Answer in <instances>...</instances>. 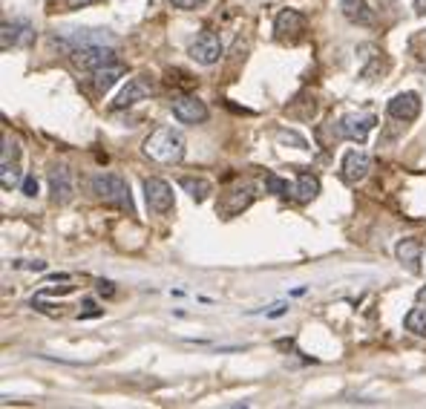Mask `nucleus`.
I'll list each match as a JSON object with an SVG mask.
<instances>
[{"mask_svg":"<svg viewBox=\"0 0 426 409\" xmlns=\"http://www.w3.org/2000/svg\"><path fill=\"white\" fill-rule=\"evenodd\" d=\"M92 3H101V0H61V9L75 12V9H84V6H92Z\"/></svg>","mask_w":426,"mask_h":409,"instance_id":"24","label":"nucleus"},{"mask_svg":"<svg viewBox=\"0 0 426 409\" xmlns=\"http://www.w3.org/2000/svg\"><path fill=\"white\" fill-rule=\"evenodd\" d=\"M254 185H236V187H230V190H225V194L219 196V205H216V210L222 213V216H236V213H242L251 202H254Z\"/></svg>","mask_w":426,"mask_h":409,"instance_id":"8","label":"nucleus"},{"mask_svg":"<svg viewBox=\"0 0 426 409\" xmlns=\"http://www.w3.org/2000/svg\"><path fill=\"white\" fill-rule=\"evenodd\" d=\"M395 254H397V259L404 262V266H406L412 274H418V271H420V254H423L420 239H415V236L400 239V243L395 245Z\"/></svg>","mask_w":426,"mask_h":409,"instance_id":"14","label":"nucleus"},{"mask_svg":"<svg viewBox=\"0 0 426 409\" xmlns=\"http://www.w3.org/2000/svg\"><path fill=\"white\" fill-rule=\"evenodd\" d=\"M389 115L397 122H415L420 115V95L418 92H397L389 101Z\"/></svg>","mask_w":426,"mask_h":409,"instance_id":"11","label":"nucleus"},{"mask_svg":"<svg viewBox=\"0 0 426 409\" xmlns=\"http://www.w3.org/2000/svg\"><path fill=\"white\" fill-rule=\"evenodd\" d=\"M279 141L282 144H294L297 150H309V141H305L302 136H297V133H288V130H279Z\"/></svg>","mask_w":426,"mask_h":409,"instance_id":"23","label":"nucleus"},{"mask_svg":"<svg viewBox=\"0 0 426 409\" xmlns=\"http://www.w3.org/2000/svg\"><path fill=\"white\" fill-rule=\"evenodd\" d=\"M23 182L20 176V167L15 162H0V185H3V190H12Z\"/></svg>","mask_w":426,"mask_h":409,"instance_id":"19","label":"nucleus"},{"mask_svg":"<svg viewBox=\"0 0 426 409\" xmlns=\"http://www.w3.org/2000/svg\"><path fill=\"white\" fill-rule=\"evenodd\" d=\"M404 326H406V331L418 334V338H426V308H412L404 320Z\"/></svg>","mask_w":426,"mask_h":409,"instance_id":"20","label":"nucleus"},{"mask_svg":"<svg viewBox=\"0 0 426 409\" xmlns=\"http://www.w3.org/2000/svg\"><path fill=\"white\" fill-rule=\"evenodd\" d=\"M50 194H52L55 205H66L75 196V179H73V171H69V167L58 164L50 171Z\"/></svg>","mask_w":426,"mask_h":409,"instance_id":"10","label":"nucleus"},{"mask_svg":"<svg viewBox=\"0 0 426 409\" xmlns=\"http://www.w3.org/2000/svg\"><path fill=\"white\" fill-rule=\"evenodd\" d=\"M374 124H377V118L372 113H348V115H343V122H340V133L346 138H351V141H358V144H366V138L374 130Z\"/></svg>","mask_w":426,"mask_h":409,"instance_id":"9","label":"nucleus"},{"mask_svg":"<svg viewBox=\"0 0 426 409\" xmlns=\"http://www.w3.org/2000/svg\"><path fill=\"white\" fill-rule=\"evenodd\" d=\"M170 3H173L176 9H187V12H191V9H199V6H205L207 0H170Z\"/></svg>","mask_w":426,"mask_h":409,"instance_id":"26","label":"nucleus"},{"mask_svg":"<svg viewBox=\"0 0 426 409\" xmlns=\"http://www.w3.org/2000/svg\"><path fill=\"white\" fill-rule=\"evenodd\" d=\"M145 199L150 205V210L156 213H170L176 208V199H173V187L164 182V179H145Z\"/></svg>","mask_w":426,"mask_h":409,"instance_id":"5","label":"nucleus"},{"mask_svg":"<svg viewBox=\"0 0 426 409\" xmlns=\"http://www.w3.org/2000/svg\"><path fill=\"white\" fill-rule=\"evenodd\" d=\"M340 9L346 15V20L358 23V27H372L374 23V12L369 9L366 0H340Z\"/></svg>","mask_w":426,"mask_h":409,"instance_id":"16","label":"nucleus"},{"mask_svg":"<svg viewBox=\"0 0 426 409\" xmlns=\"http://www.w3.org/2000/svg\"><path fill=\"white\" fill-rule=\"evenodd\" d=\"M179 185H182L184 194H191L193 202H205V199L213 194V185H210L205 176H182Z\"/></svg>","mask_w":426,"mask_h":409,"instance_id":"18","label":"nucleus"},{"mask_svg":"<svg viewBox=\"0 0 426 409\" xmlns=\"http://www.w3.org/2000/svg\"><path fill=\"white\" fill-rule=\"evenodd\" d=\"M15 159H17V144L3 138V159H0V162H15Z\"/></svg>","mask_w":426,"mask_h":409,"instance_id":"25","label":"nucleus"},{"mask_svg":"<svg viewBox=\"0 0 426 409\" xmlns=\"http://www.w3.org/2000/svg\"><path fill=\"white\" fill-rule=\"evenodd\" d=\"M191 58L196 61V64H202V66H213L219 58H222V41H219V35L216 32H210V29H205L193 43H191Z\"/></svg>","mask_w":426,"mask_h":409,"instance_id":"7","label":"nucleus"},{"mask_svg":"<svg viewBox=\"0 0 426 409\" xmlns=\"http://www.w3.org/2000/svg\"><path fill=\"white\" fill-rule=\"evenodd\" d=\"M27 23H9V20H3V50H9V46H15V43H20L23 38L17 35Z\"/></svg>","mask_w":426,"mask_h":409,"instance_id":"22","label":"nucleus"},{"mask_svg":"<svg viewBox=\"0 0 426 409\" xmlns=\"http://www.w3.org/2000/svg\"><path fill=\"white\" fill-rule=\"evenodd\" d=\"M415 12H418L420 17L426 15V0H415Z\"/></svg>","mask_w":426,"mask_h":409,"instance_id":"30","label":"nucleus"},{"mask_svg":"<svg viewBox=\"0 0 426 409\" xmlns=\"http://www.w3.org/2000/svg\"><path fill=\"white\" fill-rule=\"evenodd\" d=\"M23 194H27L29 199L38 196V179H35V176H27V179H23Z\"/></svg>","mask_w":426,"mask_h":409,"instance_id":"27","label":"nucleus"},{"mask_svg":"<svg viewBox=\"0 0 426 409\" xmlns=\"http://www.w3.org/2000/svg\"><path fill=\"white\" fill-rule=\"evenodd\" d=\"M89 187H92V194H96L101 202L107 205H118L122 210L133 213V199H130V187L122 176H115V173H96L89 179Z\"/></svg>","mask_w":426,"mask_h":409,"instance_id":"2","label":"nucleus"},{"mask_svg":"<svg viewBox=\"0 0 426 409\" xmlns=\"http://www.w3.org/2000/svg\"><path fill=\"white\" fill-rule=\"evenodd\" d=\"M124 72H127V66L118 64V61L104 64V66H98V69H92V87H96V92H107L118 78L124 76Z\"/></svg>","mask_w":426,"mask_h":409,"instance_id":"15","label":"nucleus"},{"mask_svg":"<svg viewBox=\"0 0 426 409\" xmlns=\"http://www.w3.org/2000/svg\"><path fill=\"white\" fill-rule=\"evenodd\" d=\"M265 187L271 190V194H277V196H291V187L294 185H288L286 179H279L277 173H268L265 176Z\"/></svg>","mask_w":426,"mask_h":409,"instance_id":"21","label":"nucleus"},{"mask_svg":"<svg viewBox=\"0 0 426 409\" xmlns=\"http://www.w3.org/2000/svg\"><path fill=\"white\" fill-rule=\"evenodd\" d=\"M369 167H372V159H369L366 150H348V153L343 156V179H346L348 185H358V182L366 179Z\"/></svg>","mask_w":426,"mask_h":409,"instance_id":"13","label":"nucleus"},{"mask_svg":"<svg viewBox=\"0 0 426 409\" xmlns=\"http://www.w3.org/2000/svg\"><path fill=\"white\" fill-rule=\"evenodd\" d=\"M418 303H426V285H423L420 292H418Z\"/></svg>","mask_w":426,"mask_h":409,"instance_id":"31","label":"nucleus"},{"mask_svg":"<svg viewBox=\"0 0 426 409\" xmlns=\"http://www.w3.org/2000/svg\"><path fill=\"white\" fill-rule=\"evenodd\" d=\"M20 268H27V271H46V262H41V259H35V262H27V266H23V262H17Z\"/></svg>","mask_w":426,"mask_h":409,"instance_id":"28","label":"nucleus"},{"mask_svg":"<svg viewBox=\"0 0 426 409\" xmlns=\"http://www.w3.org/2000/svg\"><path fill=\"white\" fill-rule=\"evenodd\" d=\"M317 194H320V179L311 176V173H300L297 182H294V187H291V199L300 202V205H305V202H311Z\"/></svg>","mask_w":426,"mask_h":409,"instance_id":"17","label":"nucleus"},{"mask_svg":"<svg viewBox=\"0 0 426 409\" xmlns=\"http://www.w3.org/2000/svg\"><path fill=\"white\" fill-rule=\"evenodd\" d=\"M274 32H277V38H288V41L300 38L305 32V15L297 9H282L274 20Z\"/></svg>","mask_w":426,"mask_h":409,"instance_id":"12","label":"nucleus"},{"mask_svg":"<svg viewBox=\"0 0 426 409\" xmlns=\"http://www.w3.org/2000/svg\"><path fill=\"white\" fill-rule=\"evenodd\" d=\"M170 107L182 124H205L207 122V107L199 95H176Z\"/></svg>","mask_w":426,"mask_h":409,"instance_id":"6","label":"nucleus"},{"mask_svg":"<svg viewBox=\"0 0 426 409\" xmlns=\"http://www.w3.org/2000/svg\"><path fill=\"white\" fill-rule=\"evenodd\" d=\"M145 156H150L153 162L161 164H176L184 156V136L173 127H156L147 138H145Z\"/></svg>","mask_w":426,"mask_h":409,"instance_id":"1","label":"nucleus"},{"mask_svg":"<svg viewBox=\"0 0 426 409\" xmlns=\"http://www.w3.org/2000/svg\"><path fill=\"white\" fill-rule=\"evenodd\" d=\"M153 81H150V76H135V78H130L127 81V87L115 95V101H112V110H127V107H133V104H138V101H145V99H150L153 95Z\"/></svg>","mask_w":426,"mask_h":409,"instance_id":"4","label":"nucleus"},{"mask_svg":"<svg viewBox=\"0 0 426 409\" xmlns=\"http://www.w3.org/2000/svg\"><path fill=\"white\" fill-rule=\"evenodd\" d=\"M115 52L110 50V46H101V43H84V46H75L73 52H69V58H73V64L78 69H98L104 64H112Z\"/></svg>","mask_w":426,"mask_h":409,"instance_id":"3","label":"nucleus"},{"mask_svg":"<svg viewBox=\"0 0 426 409\" xmlns=\"http://www.w3.org/2000/svg\"><path fill=\"white\" fill-rule=\"evenodd\" d=\"M98 292H101V294H112V282H104V280H101V282H98Z\"/></svg>","mask_w":426,"mask_h":409,"instance_id":"29","label":"nucleus"}]
</instances>
